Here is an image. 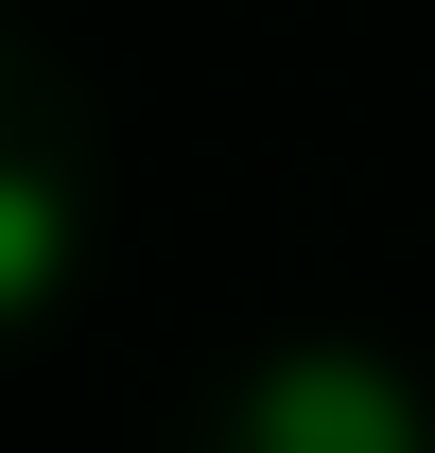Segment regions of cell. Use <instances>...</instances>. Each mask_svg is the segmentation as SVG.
<instances>
[{
	"instance_id": "cell-2",
	"label": "cell",
	"mask_w": 435,
	"mask_h": 453,
	"mask_svg": "<svg viewBox=\"0 0 435 453\" xmlns=\"http://www.w3.org/2000/svg\"><path fill=\"white\" fill-rule=\"evenodd\" d=\"M53 280H70V192L0 157V332H18V314H35Z\"/></svg>"
},
{
	"instance_id": "cell-1",
	"label": "cell",
	"mask_w": 435,
	"mask_h": 453,
	"mask_svg": "<svg viewBox=\"0 0 435 453\" xmlns=\"http://www.w3.org/2000/svg\"><path fill=\"white\" fill-rule=\"evenodd\" d=\"M244 453H435V418L366 349H279L262 384H244Z\"/></svg>"
}]
</instances>
